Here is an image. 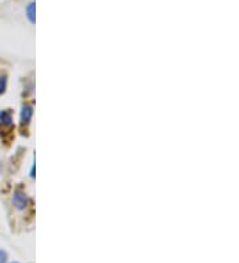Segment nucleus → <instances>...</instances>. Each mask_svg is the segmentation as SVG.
I'll return each mask as SVG.
<instances>
[{
  "mask_svg": "<svg viewBox=\"0 0 239 263\" xmlns=\"http://www.w3.org/2000/svg\"><path fill=\"white\" fill-rule=\"evenodd\" d=\"M12 203L17 210H24L29 203V198L27 193L24 190H21V189H16V190L13 191Z\"/></svg>",
  "mask_w": 239,
  "mask_h": 263,
  "instance_id": "1",
  "label": "nucleus"
},
{
  "mask_svg": "<svg viewBox=\"0 0 239 263\" xmlns=\"http://www.w3.org/2000/svg\"><path fill=\"white\" fill-rule=\"evenodd\" d=\"M33 116V108L29 104H23L21 106V113H20V124L21 126H27L31 124V120H32Z\"/></svg>",
  "mask_w": 239,
  "mask_h": 263,
  "instance_id": "2",
  "label": "nucleus"
},
{
  "mask_svg": "<svg viewBox=\"0 0 239 263\" xmlns=\"http://www.w3.org/2000/svg\"><path fill=\"white\" fill-rule=\"evenodd\" d=\"M0 124L3 126H5V128H11V126H13V117L11 110L5 109L0 112Z\"/></svg>",
  "mask_w": 239,
  "mask_h": 263,
  "instance_id": "3",
  "label": "nucleus"
},
{
  "mask_svg": "<svg viewBox=\"0 0 239 263\" xmlns=\"http://www.w3.org/2000/svg\"><path fill=\"white\" fill-rule=\"evenodd\" d=\"M27 17L32 24H35V3H29L27 7Z\"/></svg>",
  "mask_w": 239,
  "mask_h": 263,
  "instance_id": "4",
  "label": "nucleus"
},
{
  "mask_svg": "<svg viewBox=\"0 0 239 263\" xmlns=\"http://www.w3.org/2000/svg\"><path fill=\"white\" fill-rule=\"evenodd\" d=\"M7 84H8L7 76H5V75H0V94L5 93V90H7Z\"/></svg>",
  "mask_w": 239,
  "mask_h": 263,
  "instance_id": "5",
  "label": "nucleus"
},
{
  "mask_svg": "<svg viewBox=\"0 0 239 263\" xmlns=\"http://www.w3.org/2000/svg\"><path fill=\"white\" fill-rule=\"evenodd\" d=\"M8 262V254L5 250H0V263Z\"/></svg>",
  "mask_w": 239,
  "mask_h": 263,
  "instance_id": "6",
  "label": "nucleus"
},
{
  "mask_svg": "<svg viewBox=\"0 0 239 263\" xmlns=\"http://www.w3.org/2000/svg\"><path fill=\"white\" fill-rule=\"evenodd\" d=\"M12 263H19V262H12Z\"/></svg>",
  "mask_w": 239,
  "mask_h": 263,
  "instance_id": "7",
  "label": "nucleus"
}]
</instances>
